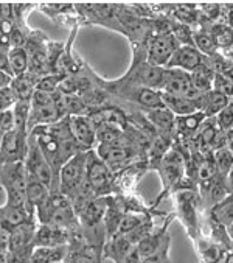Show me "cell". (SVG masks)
<instances>
[{"instance_id":"6","label":"cell","mask_w":233,"mask_h":263,"mask_svg":"<svg viewBox=\"0 0 233 263\" xmlns=\"http://www.w3.org/2000/svg\"><path fill=\"white\" fill-rule=\"evenodd\" d=\"M104 86L110 87V90L115 95H119L122 98H126V100L139 104V106L145 108L146 111L165 108L159 90L146 89V87H140V86H132V84H123V83H119V81H116V83H107Z\"/></svg>"},{"instance_id":"4","label":"cell","mask_w":233,"mask_h":263,"mask_svg":"<svg viewBox=\"0 0 233 263\" xmlns=\"http://www.w3.org/2000/svg\"><path fill=\"white\" fill-rule=\"evenodd\" d=\"M163 73H165L163 67H156V66L149 64L146 61V58L140 60V55H137V58L134 60L132 67L129 69L128 75L125 78L119 80V83L160 90L162 81H163Z\"/></svg>"},{"instance_id":"43","label":"cell","mask_w":233,"mask_h":263,"mask_svg":"<svg viewBox=\"0 0 233 263\" xmlns=\"http://www.w3.org/2000/svg\"><path fill=\"white\" fill-rule=\"evenodd\" d=\"M10 248V231L0 228V254L7 255Z\"/></svg>"},{"instance_id":"9","label":"cell","mask_w":233,"mask_h":263,"mask_svg":"<svg viewBox=\"0 0 233 263\" xmlns=\"http://www.w3.org/2000/svg\"><path fill=\"white\" fill-rule=\"evenodd\" d=\"M159 92L185 97V98H201L202 95L195 89L191 83V75L179 69H165L162 87Z\"/></svg>"},{"instance_id":"15","label":"cell","mask_w":233,"mask_h":263,"mask_svg":"<svg viewBox=\"0 0 233 263\" xmlns=\"http://www.w3.org/2000/svg\"><path fill=\"white\" fill-rule=\"evenodd\" d=\"M160 98L163 101V106L178 117L190 116L199 112V109H204V95L201 98H185L160 92Z\"/></svg>"},{"instance_id":"25","label":"cell","mask_w":233,"mask_h":263,"mask_svg":"<svg viewBox=\"0 0 233 263\" xmlns=\"http://www.w3.org/2000/svg\"><path fill=\"white\" fill-rule=\"evenodd\" d=\"M8 63H10V70H11L13 78L27 73L28 72V66H30L28 50L25 47L10 48V51H8Z\"/></svg>"},{"instance_id":"37","label":"cell","mask_w":233,"mask_h":263,"mask_svg":"<svg viewBox=\"0 0 233 263\" xmlns=\"http://www.w3.org/2000/svg\"><path fill=\"white\" fill-rule=\"evenodd\" d=\"M64 263H98V260L84 249H69Z\"/></svg>"},{"instance_id":"12","label":"cell","mask_w":233,"mask_h":263,"mask_svg":"<svg viewBox=\"0 0 233 263\" xmlns=\"http://www.w3.org/2000/svg\"><path fill=\"white\" fill-rule=\"evenodd\" d=\"M27 139H28V134L17 131V129H11L2 136V143H0V159L4 161V164L25 161Z\"/></svg>"},{"instance_id":"13","label":"cell","mask_w":233,"mask_h":263,"mask_svg":"<svg viewBox=\"0 0 233 263\" xmlns=\"http://www.w3.org/2000/svg\"><path fill=\"white\" fill-rule=\"evenodd\" d=\"M207 58L201 53L196 47L190 45H179V48L174 51L171 60L165 66V69H179L187 73H193L198 70Z\"/></svg>"},{"instance_id":"11","label":"cell","mask_w":233,"mask_h":263,"mask_svg":"<svg viewBox=\"0 0 233 263\" xmlns=\"http://www.w3.org/2000/svg\"><path fill=\"white\" fill-rule=\"evenodd\" d=\"M96 154L100 159L113 172L126 167L137 157V148L134 145H103L98 143Z\"/></svg>"},{"instance_id":"29","label":"cell","mask_w":233,"mask_h":263,"mask_svg":"<svg viewBox=\"0 0 233 263\" xmlns=\"http://www.w3.org/2000/svg\"><path fill=\"white\" fill-rule=\"evenodd\" d=\"M162 238H163V229L159 231V232H156V234H148V235H145V237L135 245V248H137L140 257L145 258V257H149V255L157 254V252L162 249Z\"/></svg>"},{"instance_id":"2","label":"cell","mask_w":233,"mask_h":263,"mask_svg":"<svg viewBox=\"0 0 233 263\" xmlns=\"http://www.w3.org/2000/svg\"><path fill=\"white\" fill-rule=\"evenodd\" d=\"M24 165H25L27 175H31L36 179H39L45 187H48L50 192H60L57 190V179L51 167L45 161L44 154L41 153V148L36 139L31 134H28V139H27V156H25Z\"/></svg>"},{"instance_id":"51","label":"cell","mask_w":233,"mask_h":263,"mask_svg":"<svg viewBox=\"0 0 233 263\" xmlns=\"http://www.w3.org/2000/svg\"><path fill=\"white\" fill-rule=\"evenodd\" d=\"M0 263H7V255L0 254Z\"/></svg>"},{"instance_id":"46","label":"cell","mask_w":233,"mask_h":263,"mask_svg":"<svg viewBox=\"0 0 233 263\" xmlns=\"http://www.w3.org/2000/svg\"><path fill=\"white\" fill-rule=\"evenodd\" d=\"M11 81H13V77H11L8 72L0 70V89L11 86Z\"/></svg>"},{"instance_id":"39","label":"cell","mask_w":233,"mask_h":263,"mask_svg":"<svg viewBox=\"0 0 233 263\" xmlns=\"http://www.w3.org/2000/svg\"><path fill=\"white\" fill-rule=\"evenodd\" d=\"M171 33H172L174 39L178 41L179 45H190V47H195V44H193V31H191L187 25L181 24V25H178V27H174Z\"/></svg>"},{"instance_id":"32","label":"cell","mask_w":233,"mask_h":263,"mask_svg":"<svg viewBox=\"0 0 233 263\" xmlns=\"http://www.w3.org/2000/svg\"><path fill=\"white\" fill-rule=\"evenodd\" d=\"M215 153V162H216V170H218V176H221L222 179H225V176L228 175L230 168L233 167V154L225 148L216 149Z\"/></svg>"},{"instance_id":"26","label":"cell","mask_w":233,"mask_h":263,"mask_svg":"<svg viewBox=\"0 0 233 263\" xmlns=\"http://www.w3.org/2000/svg\"><path fill=\"white\" fill-rule=\"evenodd\" d=\"M230 104V98H227L224 93L218 90H210L208 93L204 95V109L202 112L207 116V119L216 117L222 109H225Z\"/></svg>"},{"instance_id":"36","label":"cell","mask_w":233,"mask_h":263,"mask_svg":"<svg viewBox=\"0 0 233 263\" xmlns=\"http://www.w3.org/2000/svg\"><path fill=\"white\" fill-rule=\"evenodd\" d=\"M143 218L139 217L137 214H125L120 224H119V229H116V234L115 235H128L131 232H134L137 228H140L143 224Z\"/></svg>"},{"instance_id":"23","label":"cell","mask_w":233,"mask_h":263,"mask_svg":"<svg viewBox=\"0 0 233 263\" xmlns=\"http://www.w3.org/2000/svg\"><path fill=\"white\" fill-rule=\"evenodd\" d=\"M135 245L132 243V240L128 235H113L110 243L106 246V255L112 257L115 260V263H123L125 257L132 251Z\"/></svg>"},{"instance_id":"31","label":"cell","mask_w":233,"mask_h":263,"mask_svg":"<svg viewBox=\"0 0 233 263\" xmlns=\"http://www.w3.org/2000/svg\"><path fill=\"white\" fill-rule=\"evenodd\" d=\"M213 217L224 226L233 223V195H228L225 199L218 202L213 209Z\"/></svg>"},{"instance_id":"27","label":"cell","mask_w":233,"mask_h":263,"mask_svg":"<svg viewBox=\"0 0 233 263\" xmlns=\"http://www.w3.org/2000/svg\"><path fill=\"white\" fill-rule=\"evenodd\" d=\"M69 252V246H34L33 257L45 263H61Z\"/></svg>"},{"instance_id":"47","label":"cell","mask_w":233,"mask_h":263,"mask_svg":"<svg viewBox=\"0 0 233 263\" xmlns=\"http://www.w3.org/2000/svg\"><path fill=\"white\" fill-rule=\"evenodd\" d=\"M225 187H227L228 193H230V195H233V167L230 168L228 175L225 176Z\"/></svg>"},{"instance_id":"16","label":"cell","mask_w":233,"mask_h":263,"mask_svg":"<svg viewBox=\"0 0 233 263\" xmlns=\"http://www.w3.org/2000/svg\"><path fill=\"white\" fill-rule=\"evenodd\" d=\"M34 246H69V231L51 224H39L34 240Z\"/></svg>"},{"instance_id":"24","label":"cell","mask_w":233,"mask_h":263,"mask_svg":"<svg viewBox=\"0 0 233 263\" xmlns=\"http://www.w3.org/2000/svg\"><path fill=\"white\" fill-rule=\"evenodd\" d=\"M198 131H199L196 134V146H198V149L201 148L204 153L213 151L211 148H213V143H215L216 136L219 133V128H218L216 122H213L211 119H205Z\"/></svg>"},{"instance_id":"44","label":"cell","mask_w":233,"mask_h":263,"mask_svg":"<svg viewBox=\"0 0 233 263\" xmlns=\"http://www.w3.org/2000/svg\"><path fill=\"white\" fill-rule=\"evenodd\" d=\"M8 51H10L8 47H0V70L8 72V73L11 75L10 63H8ZM11 77H13V75H11Z\"/></svg>"},{"instance_id":"30","label":"cell","mask_w":233,"mask_h":263,"mask_svg":"<svg viewBox=\"0 0 233 263\" xmlns=\"http://www.w3.org/2000/svg\"><path fill=\"white\" fill-rule=\"evenodd\" d=\"M210 36L216 48H230L233 47V27L227 24H215L210 30Z\"/></svg>"},{"instance_id":"5","label":"cell","mask_w":233,"mask_h":263,"mask_svg":"<svg viewBox=\"0 0 233 263\" xmlns=\"http://www.w3.org/2000/svg\"><path fill=\"white\" fill-rule=\"evenodd\" d=\"M60 116L54 108L53 95L34 90L31 100H30V117H28V126L27 131L28 134L36 128V126H44V125H51L60 122Z\"/></svg>"},{"instance_id":"42","label":"cell","mask_w":233,"mask_h":263,"mask_svg":"<svg viewBox=\"0 0 233 263\" xmlns=\"http://www.w3.org/2000/svg\"><path fill=\"white\" fill-rule=\"evenodd\" d=\"M202 255H204V260L205 261H208V263H216V261H219L221 260V257H222V252H221V249L218 248V246H207L205 248V251L202 252Z\"/></svg>"},{"instance_id":"17","label":"cell","mask_w":233,"mask_h":263,"mask_svg":"<svg viewBox=\"0 0 233 263\" xmlns=\"http://www.w3.org/2000/svg\"><path fill=\"white\" fill-rule=\"evenodd\" d=\"M27 172V170H25ZM25 193H27V212L34 217L36 214V209L47 199V196L50 195V190L48 187H45L39 179H36L34 176L31 175H27V189H25ZM36 218V217H34Z\"/></svg>"},{"instance_id":"49","label":"cell","mask_w":233,"mask_h":263,"mask_svg":"<svg viewBox=\"0 0 233 263\" xmlns=\"http://www.w3.org/2000/svg\"><path fill=\"white\" fill-rule=\"evenodd\" d=\"M24 263H45V261H42V260H39V258H36V257H33V255H30Z\"/></svg>"},{"instance_id":"40","label":"cell","mask_w":233,"mask_h":263,"mask_svg":"<svg viewBox=\"0 0 233 263\" xmlns=\"http://www.w3.org/2000/svg\"><path fill=\"white\" fill-rule=\"evenodd\" d=\"M216 125L221 131L228 133L233 129V116L230 112V108L227 106L225 109H222L218 116H216Z\"/></svg>"},{"instance_id":"38","label":"cell","mask_w":233,"mask_h":263,"mask_svg":"<svg viewBox=\"0 0 233 263\" xmlns=\"http://www.w3.org/2000/svg\"><path fill=\"white\" fill-rule=\"evenodd\" d=\"M16 103H17V97L10 86L0 89V112L14 109Z\"/></svg>"},{"instance_id":"34","label":"cell","mask_w":233,"mask_h":263,"mask_svg":"<svg viewBox=\"0 0 233 263\" xmlns=\"http://www.w3.org/2000/svg\"><path fill=\"white\" fill-rule=\"evenodd\" d=\"M193 44L195 47L201 51V53L207 58V57H213L216 53V45L210 36V33H193Z\"/></svg>"},{"instance_id":"7","label":"cell","mask_w":233,"mask_h":263,"mask_svg":"<svg viewBox=\"0 0 233 263\" xmlns=\"http://www.w3.org/2000/svg\"><path fill=\"white\" fill-rule=\"evenodd\" d=\"M86 182L90 190L100 196L109 193L113 184L112 170L100 159L95 151H87V167H86Z\"/></svg>"},{"instance_id":"21","label":"cell","mask_w":233,"mask_h":263,"mask_svg":"<svg viewBox=\"0 0 233 263\" xmlns=\"http://www.w3.org/2000/svg\"><path fill=\"white\" fill-rule=\"evenodd\" d=\"M30 218H34V217H31L27 212L25 207H10V205L0 207V228L7 229L10 232L14 228L24 224Z\"/></svg>"},{"instance_id":"28","label":"cell","mask_w":233,"mask_h":263,"mask_svg":"<svg viewBox=\"0 0 233 263\" xmlns=\"http://www.w3.org/2000/svg\"><path fill=\"white\" fill-rule=\"evenodd\" d=\"M205 119H207V116L202 111L190 114V116L178 117L176 119V128H174V131H178V134H181V136L196 134V131L199 129V126L204 123Z\"/></svg>"},{"instance_id":"48","label":"cell","mask_w":233,"mask_h":263,"mask_svg":"<svg viewBox=\"0 0 233 263\" xmlns=\"http://www.w3.org/2000/svg\"><path fill=\"white\" fill-rule=\"evenodd\" d=\"M227 149L233 154V129L227 133Z\"/></svg>"},{"instance_id":"35","label":"cell","mask_w":233,"mask_h":263,"mask_svg":"<svg viewBox=\"0 0 233 263\" xmlns=\"http://www.w3.org/2000/svg\"><path fill=\"white\" fill-rule=\"evenodd\" d=\"M66 97V108H67V117L73 116H89L90 109L87 104L83 101L80 95H64Z\"/></svg>"},{"instance_id":"52","label":"cell","mask_w":233,"mask_h":263,"mask_svg":"<svg viewBox=\"0 0 233 263\" xmlns=\"http://www.w3.org/2000/svg\"><path fill=\"white\" fill-rule=\"evenodd\" d=\"M61 263H64V261H61Z\"/></svg>"},{"instance_id":"45","label":"cell","mask_w":233,"mask_h":263,"mask_svg":"<svg viewBox=\"0 0 233 263\" xmlns=\"http://www.w3.org/2000/svg\"><path fill=\"white\" fill-rule=\"evenodd\" d=\"M165 251L166 249H160L157 254H154V255H149V257H145V258H142L139 263H163V257H165Z\"/></svg>"},{"instance_id":"33","label":"cell","mask_w":233,"mask_h":263,"mask_svg":"<svg viewBox=\"0 0 233 263\" xmlns=\"http://www.w3.org/2000/svg\"><path fill=\"white\" fill-rule=\"evenodd\" d=\"M66 77L63 73H50V75H44L39 78V83H37V87L36 90H41V92H45V93H56L60 90V86L63 83Z\"/></svg>"},{"instance_id":"19","label":"cell","mask_w":233,"mask_h":263,"mask_svg":"<svg viewBox=\"0 0 233 263\" xmlns=\"http://www.w3.org/2000/svg\"><path fill=\"white\" fill-rule=\"evenodd\" d=\"M195 193L188 190H182L176 195L178 210L182 221L188 229H193L196 226V204H195Z\"/></svg>"},{"instance_id":"18","label":"cell","mask_w":233,"mask_h":263,"mask_svg":"<svg viewBox=\"0 0 233 263\" xmlns=\"http://www.w3.org/2000/svg\"><path fill=\"white\" fill-rule=\"evenodd\" d=\"M37 228L39 226H37L36 218H30L24 224L14 228L10 232V248H8V252L17 251V249L25 248L28 245H33V240H34Z\"/></svg>"},{"instance_id":"50","label":"cell","mask_w":233,"mask_h":263,"mask_svg":"<svg viewBox=\"0 0 233 263\" xmlns=\"http://www.w3.org/2000/svg\"><path fill=\"white\" fill-rule=\"evenodd\" d=\"M227 229H228V235L233 238V223H231V224H228V226H227Z\"/></svg>"},{"instance_id":"3","label":"cell","mask_w":233,"mask_h":263,"mask_svg":"<svg viewBox=\"0 0 233 263\" xmlns=\"http://www.w3.org/2000/svg\"><path fill=\"white\" fill-rule=\"evenodd\" d=\"M86 167H87V153H78L63 165L60 176H57V181H60L57 190L64 196H67L70 202L86 181Z\"/></svg>"},{"instance_id":"22","label":"cell","mask_w":233,"mask_h":263,"mask_svg":"<svg viewBox=\"0 0 233 263\" xmlns=\"http://www.w3.org/2000/svg\"><path fill=\"white\" fill-rule=\"evenodd\" d=\"M39 78L41 77L27 72V73H24L21 77H14L10 87L16 93L17 100H21V101H30L31 97H33V93H34V90H36V87H37Z\"/></svg>"},{"instance_id":"14","label":"cell","mask_w":233,"mask_h":263,"mask_svg":"<svg viewBox=\"0 0 233 263\" xmlns=\"http://www.w3.org/2000/svg\"><path fill=\"white\" fill-rule=\"evenodd\" d=\"M69 126L70 133L81 148L83 153H87L93 148L96 143V129L89 119V116H73L69 117Z\"/></svg>"},{"instance_id":"20","label":"cell","mask_w":233,"mask_h":263,"mask_svg":"<svg viewBox=\"0 0 233 263\" xmlns=\"http://www.w3.org/2000/svg\"><path fill=\"white\" fill-rule=\"evenodd\" d=\"M145 117L152 125V128L162 134H171L174 128H176V117L166 108L146 111Z\"/></svg>"},{"instance_id":"10","label":"cell","mask_w":233,"mask_h":263,"mask_svg":"<svg viewBox=\"0 0 233 263\" xmlns=\"http://www.w3.org/2000/svg\"><path fill=\"white\" fill-rule=\"evenodd\" d=\"M184 165H185L184 157L181 156L178 149H172V148H169L165 153V156L159 161L156 168L159 170L160 178L165 184V192L181 182V178L184 175Z\"/></svg>"},{"instance_id":"1","label":"cell","mask_w":233,"mask_h":263,"mask_svg":"<svg viewBox=\"0 0 233 263\" xmlns=\"http://www.w3.org/2000/svg\"><path fill=\"white\" fill-rule=\"evenodd\" d=\"M0 184L7 192L5 205L25 207L27 204V172L24 162H11L0 167ZM27 209V207H25Z\"/></svg>"},{"instance_id":"8","label":"cell","mask_w":233,"mask_h":263,"mask_svg":"<svg viewBox=\"0 0 233 263\" xmlns=\"http://www.w3.org/2000/svg\"><path fill=\"white\" fill-rule=\"evenodd\" d=\"M179 48L178 41L174 39L171 31H163L159 34H154L148 42V53L146 61L156 67H163L171 60L172 53Z\"/></svg>"},{"instance_id":"41","label":"cell","mask_w":233,"mask_h":263,"mask_svg":"<svg viewBox=\"0 0 233 263\" xmlns=\"http://www.w3.org/2000/svg\"><path fill=\"white\" fill-rule=\"evenodd\" d=\"M14 129V114L11 111L0 112V134H5L8 131Z\"/></svg>"}]
</instances>
